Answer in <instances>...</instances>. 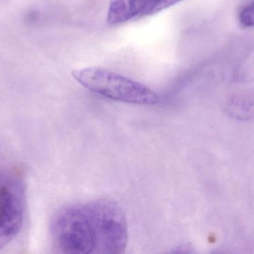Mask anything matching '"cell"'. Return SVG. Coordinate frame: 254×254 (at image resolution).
I'll list each match as a JSON object with an SVG mask.
<instances>
[{
    "mask_svg": "<svg viewBox=\"0 0 254 254\" xmlns=\"http://www.w3.org/2000/svg\"><path fill=\"white\" fill-rule=\"evenodd\" d=\"M183 0H111L107 11L110 25H119L133 19L150 16Z\"/></svg>",
    "mask_w": 254,
    "mask_h": 254,
    "instance_id": "4",
    "label": "cell"
},
{
    "mask_svg": "<svg viewBox=\"0 0 254 254\" xmlns=\"http://www.w3.org/2000/svg\"><path fill=\"white\" fill-rule=\"evenodd\" d=\"M26 195L22 177L13 171L0 172V250L20 232Z\"/></svg>",
    "mask_w": 254,
    "mask_h": 254,
    "instance_id": "3",
    "label": "cell"
},
{
    "mask_svg": "<svg viewBox=\"0 0 254 254\" xmlns=\"http://www.w3.org/2000/svg\"><path fill=\"white\" fill-rule=\"evenodd\" d=\"M240 23L245 27L254 26V1L246 6L240 13Z\"/></svg>",
    "mask_w": 254,
    "mask_h": 254,
    "instance_id": "6",
    "label": "cell"
},
{
    "mask_svg": "<svg viewBox=\"0 0 254 254\" xmlns=\"http://www.w3.org/2000/svg\"><path fill=\"white\" fill-rule=\"evenodd\" d=\"M51 232L63 254H123L128 241L122 208L106 199L64 207L54 218Z\"/></svg>",
    "mask_w": 254,
    "mask_h": 254,
    "instance_id": "1",
    "label": "cell"
},
{
    "mask_svg": "<svg viewBox=\"0 0 254 254\" xmlns=\"http://www.w3.org/2000/svg\"><path fill=\"white\" fill-rule=\"evenodd\" d=\"M224 110L227 116L236 120L254 121V94L232 97L225 103Z\"/></svg>",
    "mask_w": 254,
    "mask_h": 254,
    "instance_id": "5",
    "label": "cell"
},
{
    "mask_svg": "<svg viewBox=\"0 0 254 254\" xmlns=\"http://www.w3.org/2000/svg\"><path fill=\"white\" fill-rule=\"evenodd\" d=\"M72 75L82 86L110 99L134 104H155L159 101L158 95L143 84L105 69H79Z\"/></svg>",
    "mask_w": 254,
    "mask_h": 254,
    "instance_id": "2",
    "label": "cell"
}]
</instances>
